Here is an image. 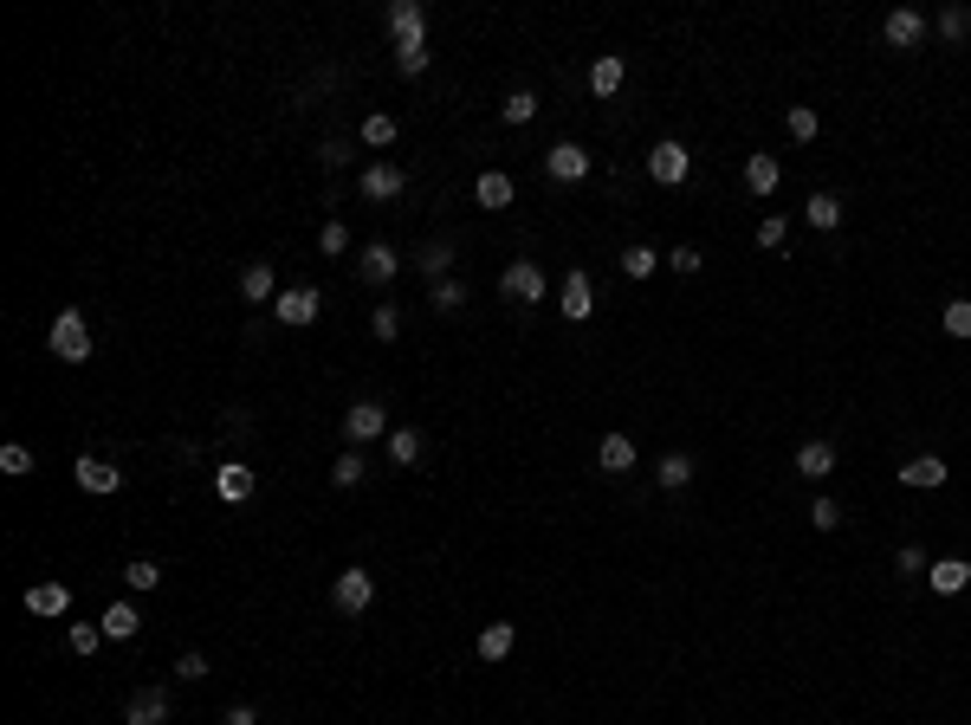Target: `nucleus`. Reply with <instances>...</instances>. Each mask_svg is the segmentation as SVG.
Instances as JSON below:
<instances>
[{
  "instance_id": "obj_1",
  "label": "nucleus",
  "mask_w": 971,
  "mask_h": 725,
  "mask_svg": "<svg viewBox=\"0 0 971 725\" xmlns=\"http://www.w3.org/2000/svg\"><path fill=\"white\" fill-rule=\"evenodd\" d=\"M46 350L59 363H91V318L85 311H59L52 331H46Z\"/></svg>"
},
{
  "instance_id": "obj_2",
  "label": "nucleus",
  "mask_w": 971,
  "mask_h": 725,
  "mask_svg": "<svg viewBox=\"0 0 971 725\" xmlns=\"http://www.w3.org/2000/svg\"><path fill=\"white\" fill-rule=\"evenodd\" d=\"M544 292H551V279H544L538 259H512V266L499 272V298H512V305H538Z\"/></svg>"
},
{
  "instance_id": "obj_3",
  "label": "nucleus",
  "mask_w": 971,
  "mask_h": 725,
  "mask_svg": "<svg viewBox=\"0 0 971 725\" xmlns=\"http://www.w3.org/2000/svg\"><path fill=\"white\" fill-rule=\"evenodd\" d=\"M318 311H324V292H318V285H292V292H279V298H272V318H279V324H292V331L318 324Z\"/></svg>"
},
{
  "instance_id": "obj_4",
  "label": "nucleus",
  "mask_w": 971,
  "mask_h": 725,
  "mask_svg": "<svg viewBox=\"0 0 971 725\" xmlns=\"http://www.w3.org/2000/svg\"><path fill=\"white\" fill-rule=\"evenodd\" d=\"M331 603L344 609V615H363L369 603H376V577H369L363 564H350V570H337V583H331Z\"/></svg>"
},
{
  "instance_id": "obj_5",
  "label": "nucleus",
  "mask_w": 971,
  "mask_h": 725,
  "mask_svg": "<svg viewBox=\"0 0 971 725\" xmlns=\"http://www.w3.org/2000/svg\"><path fill=\"white\" fill-rule=\"evenodd\" d=\"M687 169H693V156H687V143H674V136H661V143L648 149V175L661 188H680V182H687Z\"/></svg>"
},
{
  "instance_id": "obj_6",
  "label": "nucleus",
  "mask_w": 971,
  "mask_h": 725,
  "mask_svg": "<svg viewBox=\"0 0 971 725\" xmlns=\"http://www.w3.org/2000/svg\"><path fill=\"white\" fill-rule=\"evenodd\" d=\"M344 441H350V447H363V441H389V408H382V402H350V415H344Z\"/></svg>"
},
{
  "instance_id": "obj_7",
  "label": "nucleus",
  "mask_w": 971,
  "mask_h": 725,
  "mask_svg": "<svg viewBox=\"0 0 971 725\" xmlns=\"http://www.w3.org/2000/svg\"><path fill=\"white\" fill-rule=\"evenodd\" d=\"M544 175H551V182H583V175H590V149L583 143H551L544 149Z\"/></svg>"
},
{
  "instance_id": "obj_8",
  "label": "nucleus",
  "mask_w": 971,
  "mask_h": 725,
  "mask_svg": "<svg viewBox=\"0 0 971 725\" xmlns=\"http://www.w3.org/2000/svg\"><path fill=\"white\" fill-rule=\"evenodd\" d=\"M881 39H887L894 52H913V46L926 39V20H920V7H894V13L881 20Z\"/></svg>"
},
{
  "instance_id": "obj_9",
  "label": "nucleus",
  "mask_w": 971,
  "mask_h": 725,
  "mask_svg": "<svg viewBox=\"0 0 971 725\" xmlns=\"http://www.w3.org/2000/svg\"><path fill=\"white\" fill-rule=\"evenodd\" d=\"M123 725H169V693L162 687H136L123 700Z\"/></svg>"
},
{
  "instance_id": "obj_10",
  "label": "nucleus",
  "mask_w": 971,
  "mask_h": 725,
  "mask_svg": "<svg viewBox=\"0 0 971 725\" xmlns=\"http://www.w3.org/2000/svg\"><path fill=\"white\" fill-rule=\"evenodd\" d=\"M357 188H363V201H395L408 188V175H402V162H369Z\"/></svg>"
},
{
  "instance_id": "obj_11",
  "label": "nucleus",
  "mask_w": 971,
  "mask_h": 725,
  "mask_svg": "<svg viewBox=\"0 0 971 725\" xmlns=\"http://www.w3.org/2000/svg\"><path fill=\"white\" fill-rule=\"evenodd\" d=\"M72 480H78V492H98V499H111V492L123 486V467H111V460H78L72 467Z\"/></svg>"
},
{
  "instance_id": "obj_12",
  "label": "nucleus",
  "mask_w": 971,
  "mask_h": 725,
  "mask_svg": "<svg viewBox=\"0 0 971 725\" xmlns=\"http://www.w3.org/2000/svg\"><path fill=\"white\" fill-rule=\"evenodd\" d=\"M557 311H564L570 324L596 318V292H590V272H570V279H564V292H557Z\"/></svg>"
},
{
  "instance_id": "obj_13",
  "label": "nucleus",
  "mask_w": 971,
  "mask_h": 725,
  "mask_svg": "<svg viewBox=\"0 0 971 725\" xmlns=\"http://www.w3.org/2000/svg\"><path fill=\"white\" fill-rule=\"evenodd\" d=\"M745 188H751L758 201H771L777 188H784V162L764 156V149H758V156H745Z\"/></svg>"
},
{
  "instance_id": "obj_14",
  "label": "nucleus",
  "mask_w": 971,
  "mask_h": 725,
  "mask_svg": "<svg viewBox=\"0 0 971 725\" xmlns=\"http://www.w3.org/2000/svg\"><path fill=\"white\" fill-rule=\"evenodd\" d=\"M357 272H363L369 285H389L395 272H402V253H395L389 240H369V246H363V259H357Z\"/></svg>"
},
{
  "instance_id": "obj_15",
  "label": "nucleus",
  "mask_w": 971,
  "mask_h": 725,
  "mask_svg": "<svg viewBox=\"0 0 971 725\" xmlns=\"http://www.w3.org/2000/svg\"><path fill=\"white\" fill-rule=\"evenodd\" d=\"M389 33H395V46H408V39H428V13L415 7V0H389Z\"/></svg>"
},
{
  "instance_id": "obj_16",
  "label": "nucleus",
  "mask_w": 971,
  "mask_h": 725,
  "mask_svg": "<svg viewBox=\"0 0 971 725\" xmlns=\"http://www.w3.org/2000/svg\"><path fill=\"white\" fill-rule=\"evenodd\" d=\"M240 298L246 305H272V298H279V279H272L266 259H246L240 266Z\"/></svg>"
},
{
  "instance_id": "obj_17",
  "label": "nucleus",
  "mask_w": 971,
  "mask_h": 725,
  "mask_svg": "<svg viewBox=\"0 0 971 725\" xmlns=\"http://www.w3.org/2000/svg\"><path fill=\"white\" fill-rule=\"evenodd\" d=\"M900 486H913V492H933V486H946V460H939V454H913L907 460V467H900Z\"/></svg>"
},
{
  "instance_id": "obj_18",
  "label": "nucleus",
  "mask_w": 971,
  "mask_h": 725,
  "mask_svg": "<svg viewBox=\"0 0 971 725\" xmlns=\"http://www.w3.org/2000/svg\"><path fill=\"white\" fill-rule=\"evenodd\" d=\"M214 486H221V499H227V505H240V499H253L259 473H253V467H240V460H227V467L214 473Z\"/></svg>"
},
{
  "instance_id": "obj_19",
  "label": "nucleus",
  "mask_w": 971,
  "mask_h": 725,
  "mask_svg": "<svg viewBox=\"0 0 971 725\" xmlns=\"http://www.w3.org/2000/svg\"><path fill=\"white\" fill-rule=\"evenodd\" d=\"M797 473H803V480H829V473H836V447H829V441H803L797 447Z\"/></svg>"
},
{
  "instance_id": "obj_20",
  "label": "nucleus",
  "mask_w": 971,
  "mask_h": 725,
  "mask_svg": "<svg viewBox=\"0 0 971 725\" xmlns=\"http://www.w3.org/2000/svg\"><path fill=\"white\" fill-rule=\"evenodd\" d=\"M512 195H518V188H512L505 169H486L480 182H473V201H480V208H512Z\"/></svg>"
},
{
  "instance_id": "obj_21",
  "label": "nucleus",
  "mask_w": 971,
  "mask_h": 725,
  "mask_svg": "<svg viewBox=\"0 0 971 725\" xmlns=\"http://www.w3.org/2000/svg\"><path fill=\"white\" fill-rule=\"evenodd\" d=\"M596 467H603V473H635V441H628V434H603Z\"/></svg>"
},
{
  "instance_id": "obj_22",
  "label": "nucleus",
  "mask_w": 971,
  "mask_h": 725,
  "mask_svg": "<svg viewBox=\"0 0 971 725\" xmlns=\"http://www.w3.org/2000/svg\"><path fill=\"white\" fill-rule=\"evenodd\" d=\"M926 583H933L939 596H959L965 583H971V564H965V557H939V564L926 570Z\"/></svg>"
},
{
  "instance_id": "obj_23",
  "label": "nucleus",
  "mask_w": 971,
  "mask_h": 725,
  "mask_svg": "<svg viewBox=\"0 0 971 725\" xmlns=\"http://www.w3.org/2000/svg\"><path fill=\"white\" fill-rule=\"evenodd\" d=\"M98 622H104V635H111V641H136L143 615H136V603H130V596H123V603H111V609L98 615Z\"/></svg>"
},
{
  "instance_id": "obj_24",
  "label": "nucleus",
  "mask_w": 971,
  "mask_h": 725,
  "mask_svg": "<svg viewBox=\"0 0 971 725\" xmlns=\"http://www.w3.org/2000/svg\"><path fill=\"white\" fill-rule=\"evenodd\" d=\"M26 609L33 615H65L72 609V590H65V583H33V590H26Z\"/></svg>"
},
{
  "instance_id": "obj_25",
  "label": "nucleus",
  "mask_w": 971,
  "mask_h": 725,
  "mask_svg": "<svg viewBox=\"0 0 971 725\" xmlns=\"http://www.w3.org/2000/svg\"><path fill=\"white\" fill-rule=\"evenodd\" d=\"M622 78H628V65L615 59V52H603V59L590 65V91H596V98H615V91H622Z\"/></svg>"
},
{
  "instance_id": "obj_26",
  "label": "nucleus",
  "mask_w": 971,
  "mask_h": 725,
  "mask_svg": "<svg viewBox=\"0 0 971 725\" xmlns=\"http://www.w3.org/2000/svg\"><path fill=\"white\" fill-rule=\"evenodd\" d=\"M512 641H518L512 622H486L480 628V661H505V654H512Z\"/></svg>"
},
{
  "instance_id": "obj_27",
  "label": "nucleus",
  "mask_w": 971,
  "mask_h": 725,
  "mask_svg": "<svg viewBox=\"0 0 971 725\" xmlns=\"http://www.w3.org/2000/svg\"><path fill=\"white\" fill-rule=\"evenodd\" d=\"M803 221H810L816 234H829V227H842V201L836 195H810L803 201Z\"/></svg>"
},
{
  "instance_id": "obj_28",
  "label": "nucleus",
  "mask_w": 971,
  "mask_h": 725,
  "mask_svg": "<svg viewBox=\"0 0 971 725\" xmlns=\"http://www.w3.org/2000/svg\"><path fill=\"white\" fill-rule=\"evenodd\" d=\"M447 266H454V246H447V240H428V246H421V253H415V272H428L434 285L447 279Z\"/></svg>"
},
{
  "instance_id": "obj_29",
  "label": "nucleus",
  "mask_w": 971,
  "mask_h": 725,
  "mask_svg": "<svg viewBox=\"0 0 971 725\" xmlns=\"http://www.w3.org/2000/svg\"><path fill=\"white\" fill-rule=\"evenodd\" d=\"M654 480H661L667 492L693 486V454H661V467H654Z\"/></svg>"
},
{
  "instance_id": "obj_30",
  "label": "nucleus",
  "mask_w": 971,
  "mask_h": 725,
  "mask_svg": "<svg viewBox=\"0 0 971 725\" xmlns=\"http://www.w3.org/2000/svg\"><path fill=\"white\" fill-rule=\"evenodd\" d=\"M622 272L628 279H654V272H661V253H654V246H622Z\"/></svg>"
},
{
  "instance_id": "obj_31",
  "label": "nucleus",
  "mask_w": 971,
  "mask_h": 725,
  "mask_svg": "<svg viewBox=\"0 0 971 725\" xmlns=\"http://www.w3.org/2000/svg\"><path fill=\"white\" fill-rule=\"evenodd\" d=\"M162 583V564H149V557H136V564H123V590L130 596H149Z\"/></svg>"
},
{
  "instance_id": "obj_32",
  "label": "nucleus",
  "mask_w": 971,
  "mask_h": 725,
  "mask_svg": "<svg viewBox=\"0 0 971 725\" xmlns=\"http://www.w3.org/2000/svg\"><path fill=\"white\" fill-rule=\"evenodd\" d=\"M428 305L441 311V318H454V311H467V285H460V279H441V285L428 292Z\"/></svg>"
},
{
  "instance_id": "obj_33",
  "label": "nucleus",
  "mask_w": 971,
  "mask_h": 725,
  "mask_svg": "<svg viewBox=\"0 0 971 725\" xmlns=\"http://www.w3.org/2000/svg\"><path fill=\"white\" fill-rule=\"evenodd\" d=\"M389 460H395V467H415V460H421V434L415 428H389Z\"/></svg>"
},
{
  "instance_id": "obj_34",
  "label": "nucleus",
  "mask_w": 971,
  "mask_h": 725,
  "mask_svg": "<svg viewBox=\"0 0 971 725\" xmlns=\"http://www.w3.org/2000/svg\"><path fill=\"white\" fill-rule=\"evenodd\" d=\"M65 641H72V654H98L111 635H104V622H72V628H65Z\"/></svg>"
},
{
  "instance_id": "obj_35",
  "label": "nucleus",
  "mask_w": 971,
  "mask_h": 725,
  "mask_svg": "<svg viewBox=\"0 0 971 725\" xmlns=\"http://www.w3.org/2000/svg\"><path fill=\"white\" fill-rule=\"evenodd\" d=\"M363 473H369V467H363V454H357V447H344V454H337V460H331V486H344V492H350V486H357V480H363Z\"/></svg>"
},
{
  "instance_id": "obj_36",
  "label": "nucleus",
  "mask_w": 971,
  "mask_h": 725,
  "mask_svg": "<svg viewBox=\"0 0 971 725\" xmlns=\"http://www.w3.org/2000/svg\"><path fill=\"white\" fill-rule=\"evenodd\" d=\"M395 72H402V78H421V72H428V39H408V46H395Z\"/></svg>"
},
{
  "instance_id": "obj_37",
  "label": "nucleus",
  "mask_w": 971,
  "mask_h": 725,
  "mask_svg": "<svg viewBox=\"0 0 971 725\" xmlns=\"http://www.w3.org/2000/svg\"><path fill=\"white\" fill-rule=\"evenodd\" d=\"M369 331H376V344H395L402 337V305H376L369 311Z\"/></svg>"
},
{
  "instance_id": "obj_38",
  "label": "nucleus",
  "mask_w": 971,
  "mask_h": 725,
  "mask_svg": "<svg viewBox=\"0 0 971 725\" xmlns=\"http://www.w3.org/2000/svg\"><path fill=\"white\" fill-rule=\"evenodd\" d=\"M784 130L797 136V143H816V130H823V117L810 111V104H790V117H784Z\"/></svg>"
},
{
  "instance_id": "obj_39",
  "label": "nucleus",
  "mask_w": 971,
  "mask_h": 725,
  "mask_svg": "<svg viewBox=\"0 0 971 725\" xmlns=\"http://www.w3.org/2000/svg\"><path fill=\"white\" fill-rule=\"evenodd\" d=\"M499 117L505 123H531V117H538V91H512V98L499 104Z\"/></svg>"
},
{
  "instance_id": "obj_40",
  "label": "nucleus",
  "mask_w": 971,
  "mask_h": 725,
  "mask_svg": "<svg viewBox=\"0 0 971 725\" xmlns=\"http://www.w3.org/2000/svg\"><path fill=\"white\" fill-rule=\"evenodd\" d=\"M939 39H952V46L971 39V7H946V13H939Z\"/></svg>"
},
{
  "instance_id": "obj_41",
  "label": "nucleus",
  "mask_w": 971,
  "mask_h": 725,
  "mask_svg": "<svg viewBox=\"0 0 971 725\" xmlns=\"http://www.w3.org/2000/svg\"><path fill=\"white\" fill-rule=\"evenodd\" d=\"M0 473H7V480H26V473H33V454H26L20 441H7L0 447Z\"/></svg>"
},
{
  "instance_id": "obj_42",
  "label": "nucleus",
  "mask_w": 971,
  "mask_h": 725,
  "mask_svg": "<svg viewBox=\"0 0 971 725\" xmlns=\"http://www.w3.org/2000/svg\"><path fill=\"white\" fill-rule=\"evenodd\" d=\"M810 525H816V531H836V525H842V505L829 499V492H816V499H810Z\"/></svg>"
},
{
  "instance_id": "obj_43",
  "label": "nucleus",
  "mask_w": 971,
  "mask_h": 725,
  "mask_svg": "<svg viewBox=\"0 0 971 725\" xmlns=\"http://www.w3.org/2000/svg\"><path fill=\"white\" fill-rule=\"evenodd\" d=\"M363 143H369V149H389V143H395V117H382V111L363 117Z\"/></svg>"
},
{
  "instance_id": "obj_44",
  "label": "nucleus",
  "mask_w": 971,
  "mask_h": 725,
  "mask_svg": "<svg viewBox=\"0 0 971 725\" xmlns=\"http://www.w3.org/2000/svg\"><path fill=\"white\" fill-rule=\"evenodd\" d=\"M318 246H324V259H344V253H350V227H344V221H324Z\"/></svg>"
},
{
  "instance_id": "obj_45",
  "label": "nucleus",
  "mask_w": 971,
  "mask_h": 725,
  "mask_svg": "<svg viewBox=\"0 0 971 725\" xmlns=\"http://www.w3.org/2000/svg\"><path fill=\"white\" fill-rule=\"evenodd\" d=\"M894 570H900V577H926L933 564H926V551H920V544H900V551H894Z\"/></svg>"
},
{
  "instance_id": "obj_46",
  "label": "nucleus",
  "mask_w": 971,
  "mask_h": 725,
  "mask_svg": "<svg viewBox=\"0 0 971 725\" xmlns=\"http://www.w3.org/2000/svg\"><path fill=\"white\" fill-rule=\"evenodd\" d=\"M667 266H674L680 279H693V272L706 266V253H700V246H674V253H667Z\"/></svg>"
},
{
  "instance_id": "obj_47",
  "label": "nucleus",
  "mask_w": 971,
  "mask_h": 725,
  "mask_svg": "<svg viewBox=\"0 0 971 725\" xmlns=\"http://www.w3.org/2000/svg\"><path fill=\"white\" fill-rule=\"evenodd\" d=\"M946 331L952 337H971V298H952V305H946Z\"/></svg>"
},
{
  "instance_id": "obj_48",
  "label": "nucleus",
  "mask_w": 971,
  "mask_h": 725,
  "mask_svg": "<svg viewBox=\"0 0 971 725\" xmlns=\"http://www.w3.org/2000/svg\"><path fill=\"white\" fill-rule=\"evenodd\" d=\"M784 234H790V227L777 221V214H764V221H758V246H764V253H777V246H784Z\"/></svg>"
},
{
  "instance_id": "obj_49",
  "label": "nucleus",
  "mask_w": 971,
  "mask_h": 725,
  "mask_svg": "<svg viewBox=\"0 0 971 725\" xmlns=\"http://www.w3.org/2000/svg\"><path fill=\"white\" fill-rule=\"evenodd\" d=\"M175 674H182V680H208V654H195V648H188L182 661H175Z\"/></svg>"
},
{
  "instance_id": "obj_50",
  "label": "nucleus",
  "mask_w": 971,
  "mask_h": 725,
  "mask_svg": "<svg viewBox=\"0 0 971 725\" xmlns=\"http://www.w3.org/2000/svg\"><path fill=\"white\" fill-rule=\"evenodd\" d=\"M318 162H324V169H344V162H350V143H344V136H331V143L318 149Z\"/></svg>"
},
{
  "instance_id": "obj_51",
  "label": "nucleus",
  "mask_w": 971,
  "mask_h": 725,
  "mask_svg": "<svg viewBox=\"0 0 971 725\" xmlns=\"http://www.w3.org/2000/svg\"><path fill=\"white\" fill-rule=\"evenodd\" d=\"M221 725H259V713H253V706H227Z\"/></svg>"
}]
</instances>
